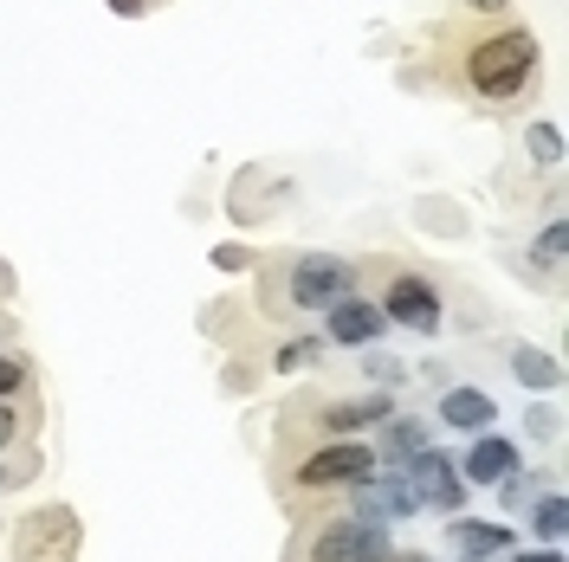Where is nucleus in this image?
Wrapping results in <instances>:
<instances>
[{
	"label": "nucleus",
	"instance_id": "1",
	"mask_svg": "<svg viewBox=\"0 0 569 562\" xmlns=\"http://www.w3.org/2000/svg\"><path fill=\"white\" fill-rule=\"evenodd\" d=\"M466 78H472L479 98H518L537 78V39L525 33V27H505V33L479 39V46L466 52Z\"/></svg>",
	"mask_w": 569,
	"mask_h": 562
},
{
	"label": "nucleus",
	"instance_id": "2",
	"mask_svg": "<svg viewBox=\"0 0 569 562\" xmlns=\"http://www.w3.org/2000/svg\"><path fill=\"white\" fill-rule=\"evenodd\" d=\"M356 291V265L350 259H330V252H305L291 259V279H284V298L291 311H330L337 298Z\"/></svg>",
	"mask_w": 569,
	"mask_h": 562
},
{
	"label": "nucleus",
	"instance_id": "3",
	"mask_svg": "<svg viewBox=\"0 0 569 562\" xmlns=\"http://www.w3.org/2000/svg\"><path fill=\"white\" fill-rule=\"evenodd\" d=\"M401 472V485H408V498H415V511H460V498H466V479H460V465L447 453H433V446H421V453L408 459V465H395Z\"/></svg>",
	"mask_w": 569,
	"mask_h": 562
},
{
	"label": "nucleus",
	"instance_id": "4",
	"mask_svg": "<svg viewBox=\"0 0 569 562\" xmlns=\"http://www.w3.org/2000/svg\"><path fill=\"white\" fill-rule=\"evenodd\" d=\"M369 472H376V453L362 440H330L298 465V485L305 492H337V485H362Z\"/></svg>",
	"mask_w": 569,
	"mask_h": 562
},
{
	"label": "nucleus",
	"instance_id": "5",
	"mask_svg": "<svg viewBox=\"0 0 569 562\" xmlns=\"http://www.w3.org/2000/svg\"><path fill=\"white\" fill-rule=\"evenodd\" d=\"M389 556V524H369V518H337V524L318 530L311 543V562H376Z\"/></svg>",
	"mask_w": 569,
	"mask_h": 562
},
{
	"label": "nucleus",
	"instance_id": "6",
	"mask_svg": "<svg viewBox=\"0 0 569 562\" xmlns=\"http://www.w3.org/2000/svg\"><path fill=\"white\" fill-rule=\"evenodd\" d=\"M71 550H78V518H71L66 504H46V511L27 518V530H20V562H71Z\"/></svg>",
	"mask_w": 569,
	"mask_h": 562
},
{
	"label": "nucleus",
	"instance_id": "7",
	"mask_svg": "<svg viewBox=\"0 0 569 562\" xmlns=\"http://www.w3.org/2000/svg\"><path fill=\"white\" fill-rule=\"evenodd\" d=\"M382 317L401 323V330L433 337V330H440V291L427 279H415V272H401V279H389V291H382Z\"/></svg>",
	"mask_w": 569,
	"mask_h": 562
},
{
	"label": "nucleus",
	"instance_id": "8",
	"mask_svg": "<svg viewBox=\"0 0 569 562\" xmlns=\"http://www.w3.org/2000/svg\"><path fill=\"white\" fill-rule=\"evenodd\" d=\"M323 330H330V343H343V350H369L382 330H389V317H382V304H369V298H337L330 311H323Z\"/></svg>",
	"mask_w": 569,
	"mask_h": 562
},
{
	"label": "nucleus",
	"instance_id": "9",
	"mask_svg": "<svg viewBox=\"0 0 569 562\" xmlns=\"http://www.w3.org/2000/svg\"><path fill=\"white\" fill-rule=\"evenodd\" d=\"M356 518H369V524H401V518H415V498L401 485V472L395 465H376L362 485H356Z\"/></svg>",
	"mask_w": 569,
	"mask_h": 562
},
{
	"label": "nucleus",
	"instance_id": "10",
	"mask_svg": "<svg viewBox=\"0 0 569 562\" xmlns=\"http://www.w3.org/2000/svg\"><path fill=\"white\" fill-rule=\"evenodd\" d=\"M395 414L389 394H350V401H330L318 414L323 433H337V440H350V433H369V426H382Z\"/></svg>",
	"mask_w": 569,
	"mask_h": 562
},
{
	"label": "nucleus",
	"instance_id": "11",
	"mask_svg": "<svg viewBox=\"0 0 569 562\" xmlns=\"http://www.w3.org/2000/svg\"><path fill=\"white\" fill-rule=\"evenodd\" d=\"M453 465H460L466 485H498V479L518 465V446H511V440H498V433H486V440H472V453L453 459Z\"/></svg>",
	"mask_w": 569,
	"mask_h": 562
},
{
	"label": "nucleus",
	"instance_id": "12",
	"mask_svg": "<svg viewBox=\"0 0 569 562\" xmlns=\"http://www.w3.org/2000/svg\"><path fill=\"white\" fill-rule=\"evenodd\" d=\"M440 421L460 426V433H486L498 421V401L486 388H447V401H440Z\"/></svg>",
	"mask_w": 569,
	"mask_h": 562
},
{
	"label": "nucleus",
	"instance_id": "13",
	"mask_svg": "<svg viewBox=\"0 0 569 562\" xmlns=\"http://www.w3.org/2000/svg\"><path fill=\"white\" fill-rule=\"evenodd\" d=\"M447 543H453L466 562H486V556H498V550H511V530H505V524H472V518H453V524H447Z\"/></svg>",
	"mask_w": 569,
	"mask_h": 562
},
{
	"label": "nucleus",
	"instance_id": "14",
	"mask_svg": "<svg viewBox=\"0 0 569 562\" xmlns=\"http://www.w3.org/2000/svg\"><path fill=\"white\" fill-rule=\"evenodd\" d=\"M511 375L525 388H543L550 394V388H563V362L550 350H511Z\"/></svg>",
	"mask_w": 569,
	"mask_h": 562
},
{
	"label": "nucleus",
	"instance_id": "15",
	"mask_svg": "<svg viewBox=\"0 0 569 562\" xmlns=\"http://www.w3.org/2000/svg\"><path fill=\"white\" fill-rule=\"evenodd\" d=\"M531 530L550 543V550H557V543L569 536V504H563L557 492H537V498H531Z\"/></svg>",
	"mask_w": 569,
	"mask_h": 562
},
{
	"label": "nucleus",
	"instance_id": "16",
	"mask_svg": "<svg viewBox=\"0 0 569 562\" xmlns=\"http://www.w3.org/2000/svg\"><path fill=\"white\" fill-rule=\"evenodd\" d=\"M389 433H382V446H389V459H376V465H408V459L427 446V426H415V421H382Z\"/></svg>",
	"mask_w": 569,
	"mask_h": 562
},
{
	"label": "nucleus",
	"instance_id": "17",
	"mask_svg": "<svg viewBox=\"0 0 569 562\" xmlns=\"http://www.w3.org/2000/svg\"><path fill=\"white\" fill-rule=\"evenodd\" d=\"M525 149H531V162L557 169V162H563V137H557V123H531V130H525Z\"/></svg>",
	"mask_w": 569,
	"mask_h": 562
},
{
	"label": "nucleus",
	"instance_id": "18",
	"mask_svg": "<svg viewBox=\"0 0 569 562\" xmlns=\"http://www.w3.org/2000/svg\"><path fill=\"white\" fill-rule=\"evenodd\" d=\"M531 265H537V272H557V265H563V220H550V227L537 233Z\"/></svg>",
	"mask_w": 569,
	"mask_h": 562
},
{
	"label": "nucleus",
	"instance_id": "19",
	"mask_svg": "<svg viewBox=\"0 0 569 562\" xmlns=\"http://www.w3.org/2000/svg\"><path fill=\"white\" fill-rule=\"evenodd\" d=\"M498 492H505V504L518 511V504H531V498L543 492V485H537V472H518V465H511V472L498 479Z\"/></svg>",
	"mask_w": 569,
	"mask_h": 562
},
{
	"label": "nucleus",
	"instance_id": "20",
	"mask_svg": "<svg viewBox=\"0 0 569 562\" xmlns=\"http://www.w3.org/2000/svg\"><path fill=\"white\" fill-rule=\"evenodd\" d=\"M311 362H318V337H298V343H284L279 350L272 369H279V375H298V369H311Z\"/></svg>",
	"mask_w": 569,
	"mask_h": 562
},
{
	"label": "nucleus",
	"instance_id": "21",
	"mask_svg": "<svg viewBox=\"0 0 569 562\" xmlns=\"http://www.w3.org/2000/svg\"><path fill=\"white\" fill-rule=\"evenodd\" d=\"M27 375H33V369H27L20 355H7V350H0V401H13V394L27 388Z\"/></svg>",
	"mask_w": 569,
	"mask_h": 562
},
{
	"label": "nucleus",
	"instance_id": "22",
	"mask_svg": "<svg viewBox=\"0 0 569 562\" xmlns=\"http://www.w3.org/2000/svg\"><path fill=\"white\" fill-rule=\"evenodd\" d=\"M213 265H220V272H247L252 252L247 247H213Z\"/></svg>",
	"mask_w": 569,
	"mask_h": 562
},
{
	"label": "nucleus",
	"instance_id": "23",
	"mask_svg": "<svg viewBox=\"0 0 569 562\" xmlns=\"http://www.w3.org/2000/svg\"><path fill=\"white\" fill-rule=\"evenodd\" d=\"M362 369H369V375H376V382H401V362H395V355H369V362H362Z\"/></svg>",
	"mask_w": 569,
	"mask_h": 562
},
{
	"label": "nucleus",
	"instance_id": "24",
	"mask_svg": "<svg viewBox=\"0 0 569 562\" xmlns=\"http://www.w3.org/2000/svg\"><path fill=\"white\" fill-rule=\"evenodd\" d=\"M13 433H20V414H13V401H0V453H7Z\"/></svg>",
	"mask_w": 569,
	"mask_h": 562
},
{
	"label": "nucleus",
	"instance_id": "25",
	"mask_svg": "<svg viewBox=\"0 0 569 562\" xmlns=\"http://www.w3.org/2000/svg\"><path fill=\"white\" fill-rule=\"evenodd\" d=\"M511 562H563V550H518Z\"/></svg>",
	"mask_w": 569,
	"mask_h": 562
},
{
	"label": "nucleus",
	"instance_id": "26",
	"mask_svg": "<svg viewBox=\"0 0 569 562\" xmlns=\"http://www.w3.org/2000/svg\"><path fill=\"white\" fill-rule=\"evenodd\" d=\"M142 7H149V0H110V13H123V20H137Z\"/></svg>",
	"mask_w": 569,
	"mask_h": 562
},
{
	"label": "nucleus",
	"instance_id": "27",
	"mask_svg": "<svg viewBox=\"0 0 569 562\" xmlns=\"http://www.w3.org/2000/svg\"><path fill=\"white\" fill-rule=\"evenodd\" d=\"M460 7H472V13H498L505 0H460Z\"/></svg>",
	"mask_w": 569,
	"mask_h": 562
},
{
	"label": "nucleus",
	"instance_id": "28",
	"mask_svg": "<svg viewBox=\"0 0 569 562\" xmlns=\"http://www.w3.org/2000/svg\"><path fill=\"white\" fill-rule=\"evenodd\" d=\"M389 562H433V556H389Z\"/></svg>",
	"mask_w": 569,
	"mask_h": 562
},
{
	"label": "nucleus",
	"instance_id": "29",
	"mask_svg": "<svg viewBox=\"0 0 569 562\" xmlns=\"http://www.w3.org/2000/svg\"><path fill=\"white\" fill-rule=\"evenodd\" d=\"M376 562H389V556H376Z\"/></svg>",
	"mask_w": 569,
	"mask_h": 562
}]
</instances>
